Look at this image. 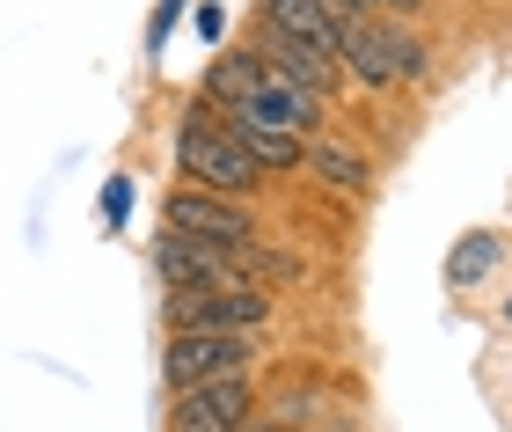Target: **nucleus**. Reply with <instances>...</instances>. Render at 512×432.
Instances as JSON below:
<instances>
[{"instance_id": "f257e3e1", "label": "nucleus", "mask_w": 512, "mask_h": 432, "mask_svg": "<svg viewBox=\"0 0 512 432\" xmlns=\"http://www.w3.org/2000/svg\"><path fill=\"white\" fill-rule=\"evenodd\" d=\"M176 162L191 184H205L213 198H249L256 184H264V162L227 132V118L213 103H191V118L176 125Z\"/></svg>"}, {"instance_id": "f03ea898", "label": "nucleus", "mask_w": 512, "mask_h": 432, "mask_svg": "<svg viewBox=\"0 0 512 432\" xmlns=\"http://www.w3.org/2000/svg\"><path fill=\"white\" fill-rule=\"evenodd\" d=\"M330 8H337V0H330ZM337 66H344V74H359L366 88L417 81V74H425V44H417L403 22H388V15L337 8Z\"/></svg>"}, {"instance_id": "7ed1b4c3", "label": "nucleus", "mask_w": 512, "mask_h": 432, "mask_svg": "<svg viewBox=\"0 0 512 432\" xmlns=\"http://www.w3.org/2000/svg\"><path fill=\"white\" fill-rule=\"evenodd\" d=\"M256 359V330H183L169 337V359H161V381L176 389H198V381H249Z\"/></svg>"}, {"instance_id": "20e7f679", "label": "nucleus", "mask_w": 512, "mask_h": 432, "mask_svg": "<svg viewBox=\"0 0 512 432\" xmlns=\"http://www.w3.org/2000/svg\"><path fill=\"white\" fill-rule=\"evenodd\" d=\"M169 337L183 330H264L271 323V293H213V286H169Z\"/></svg>"}, {"instance_id": "39448f33", "label": "nucleus", "mask_w": 512, "mask_h": 432, "mask_svg": "<svg viewBox=\"0 0 512 432\" xmlns=\"http://www.w3.org/2000/svg\"><path fill=\"white\" fill-rule=\"evenodd\" d=\"M169 235H191V242H256V213L242 206V198L176 191L169 198Z\"/></svg>"}, {"instance_id": "423d86ee", "label": "nucleus", "mask_w": 512, "mask_h": 432, "mask_svg": "<svg viewBox=\"0 0 512 432\" xmlns=\"http://www.w3.org/2000/svg\"><path fill=\"white\" fill-rule=\"evenodd\" d=\"M249 381H198V389H176L169 432H235L249 425Z\"/></svg>"}, {"instance_id": "0eeeda50", "label": "nucleus", "mask_w": 512, "mask_h": 432, "mask_svg": "<svg viewBox=\"0 0 512 432\" xmlns=\"http://www.w3.org/2000/svg\"><path fill=\"white\" fill-rule=\"evenodd\" d=\"M220 118H227V132H235V140H242V147H249L264 169H293V162H300V147H308L300 132H286V125H278V110L264 103V88H256L249 103L220 110Z\"/></svg>"}, {"instance_id": "6e6552de", "label": "nucleus", "mask_w": 512, "mask_h": 432, "mask_svg": "<svg viewBox=\"0 0 512 432\" xmlns=\"http://www.w3.org/2000/svg\"><path fill=\"white\" fill-rule=\"evenodd\" d=\"M256 66H264V74H278V81H293V88H308V96H330V88L344 81V66L337 59H315L308 44H293L286 30H256Z\"/></svg>"}, {"instance_id": "1a4fd4ad", "label": "nucleus", "mask_w": 512, "mask_h": 432, "mask_svg": "<svg viewBox=\"0 0 512 432\" xmlns=\"http://www.w3.org/2000/svg\"><path fill=\"white\" fill-rule=\"evenodd\" d=\"M264 22L286 30L293 44H308L315 59H337V8L330 0H264Z\"/></svg>"}, {"instance_id": "9d476101", "label": "nucleus", "mask_w": 512, "mask_h": 432, "mask_svg": "<svg viewBox=\"0 0 512 432\" xmlns=\"http://www.w3.org/2000/svg\"><path fill=\"white\" fill-rule=\"evenodd\" d=\"M300 162H308L322 184L352 191V198L374 191V169H366V154H359V147H344V140H308V147H300Z\"/></svg>"}, {"instance_id": "9b49d317", "label": "nucleus", "mask_w": 512, "mask_h": 432, "mask_svg": "<svg viewBox=\"0 0 512 432\" xmlns=\"http://www.w3.org/2000/svg\"><path fill=\"white\" fill-rule=\"evenodd\" d=\"M498 257H505V242H498V235H483V227H476V235H461V249L447 257V286H476Z\"/></svg>"}, {"instance_id": "f8f14e48", "label": "nucleus", "mask_w": 512, "mask_h": 432, "mask_svg": "<svg viewBox=\"0 0 512 432\" xmlns=\"http://www.w3.org/2000/svg\"><path fill=\"white\" fill-rule=\"evenodd\" d=\"M103 206H110V220L132 213V176H110V198H103Z\"/></svg>"}, {"instance_id": "ddd939ff", "label": "nucleus", "mask_w": 512, "mask_h": 432, "mask_svg": "<svg viewBox=\"0 0 512 432\" xmlns=\"http://www.w3.org/2000/svg\"><path fill=\"white\" fill-rule=\"evenodd\" d=\"M198 30H205V37H220V30H227V15H220V0H205V8H198Z\"/></svg>"}, {"instance_id": "4468645a", "label": "nucleus", "mask_w": 512, "mask_h": 432, "mask_svg": "<svg viewBox=\"0 0 512 432\" xmlns=\"http://www.w3.org/2000/svg\"><path fill=\"white\" fill-rule=\"evenodd\" d=\"M337 8H366V15H381V0H337Z\"/></svg>"}, {"instance_id": "2eb2a0df", "label": "nucleus", "mask_w": 512, "mask_h": 432, "mask_svg": "<svg viewBox=\"0 0 512 432\" xmlns=\"http://www.w3.org/2000/svg\"><path fill=\"white\" fill-rule=\"evenodd\" d=\"M381 8H403V15H410V8H425V0H381Z\"/></svg>"}, {"instance_id": "dca6fc26", "label": "nucleus", "mask_w": 512, "mask_h": 432, "mask_svg": "<svg viewBox=\"0 0 512 432\" xmlns=\"http://www.w3.org/2000/svg\"><path fill=\"white\" fill-rule=\"evenodd\" d=\"M235 432H286V425H235Z\"/></svg>"}]
</instances>
